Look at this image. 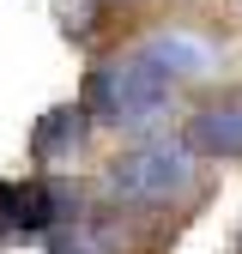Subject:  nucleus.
Listing matches in <instances>:
<instances>
[{
	"mask_svg": "<svg viewBox=\"0 0 242 254\" xmlns=\"http://www.w3.org/2000/svg\"><path fill=\"white\" fill-rule=\"evenodd\" d=\"M91 6H97V0H67V30H73V37H85V30L97 24V12H91Z\"/></svg>",
	"mask_w": 242,
	"mask_h": 254,
	"instance_id": "0eeeda50",
	"label": "nucleus"
},
{
	"mask_svg": "<svg viewBox=\"0 0 242 254\" xmlns=\"http://www.w3.org/2000/svg\"><path fill=\"white\" fill-rule=\"evenodd\" d=\"M85 133H91V115H85L79 103H60V109H49V115L37 121V133H30V157H37L43 170L73 164L79 145H85Z\"/></svg>",
	"mask_w": 242,
	"mask_h": 254,
	"instance_id": "39448f33",
	"label": "nucleus"
},
{
	"mask_svg": "<svg viewBox=\"0 0 242 254\" xmlns=\"http://www.w3.org/2000/svg\"><path fill=\"white\" fill-rule=\"evenodd\" d=\"M139 55L151 61V73H158L164 85H200V79H212L218 73V61H224V49L206 37V30H194V24H164V30H151V37L139 43Z\"/></svg>",
	"mask_w": 242,
	"mask_h": 254,
	"instance_id": "20e7f679",
	"label": "nucleus"
},
{
	"mask_svg": "<svg viewBox=\"0 0 242 254\" xmlns=\"http://www.w3.org/2000/svg\"><path fill=\"white\" fill-rule=\"evenodd\" d=\"M176 103V85H164L151 73V61L139 49H121L109 61H97L85 79V115L91 127H115V133H158V121Z\"/></svg>",
	"mask_w": 242,
	"mask_h": 254,
	"instance_id": "f257e3e1",
	"label": "nucleus"
},
{
	"mask_svg": "<svg viewBox=\"0 0 242 254\" xmlns=\"http://www.w3.org/2000/svg\"><path fill=\"white\" fill-rule=\"evenodd\" d=\"M194 157H242V103H224V109H200L182 133Z\"/></svg>",
	"mask_w": 242,
	"mask_h": 254,
	"instance_id": "423d86ee",
	"label": "nucleus"
},
{
	"mask_svg": "<svg viewBox=\"0 0 242 254\" xmlns=\"http://www.w3.org/2000/svg\"><path fill=\"white\" fill-rule=\"evenodd\" d=\"M194 188H200V157L182 145V133H151L103 170V194L115 206H139V212H164L176 200H188Z\"/></svg>",
	"mask_w": 242,
	"mask_h": 254,
	"instance_id": "f03ea898",
	"label": "nucleus"
},
{
	"mask_svg": "<svg viewBox=\"0 0 242 254\" xmlns=\"http://www.w3.org/2000/svg\"><path fill=\"white\" fill-rule=\"evenodd\" d=\"M73 218H85L73 182H60V176L0 182V236H55Z\"/></svg>",
	"mask_w": 242,
	"mask_h": 254,
	"instance_id": "7ed1b4c3",
	"label": "nucleus"
}]
</instances>
